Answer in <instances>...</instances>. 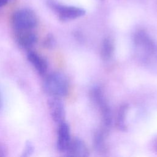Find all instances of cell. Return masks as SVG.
Masks as SVG:
<instances>
[{"label": "cell", "mask_w": 157, "mask_h": 157, "mask_svg": "<svg viewBox=\"0 0 157 157\" xmlns=\"http://www.w3.org/2000/svg\"><path fill=\"white\" fill-rule=\"evenodd\" d=\"M94 148L98 151L105 150V131H99L96 132L93 140Z\"/></svg>", "instance_id": "13"}, {"label": "cell", "mask_w": 157, "mask_h": 157, "mask_svg": "<svg viewBox=\"0 0 157 157\" xmlns=\"http://www.w3.org/2000/svg\"><path fill=\"white\" fill-rule=\"evenodd\" d=\"M128 110V106L127 104L122 105L117 113V118H116V126L117 128L122 131H126L127 128L126 123V117L127 112Z\"/></svg>", "instance_id": "12"}, {"label": "cell", "mask_w": 157, "mask_h": 157, "mask_svg": "<svg viewBox=\"0 0 157 157\" xmlns=\"http://www.w3.org/2000/svg\"><path fill=\"white\" fill-rule=\"evenodd\" d=\"M56 44V40L52 34H47L43 40V45L47 49L52 48Z\"/></svg>", "instance_id": "14"}, {"label": "cell", "mask_w": 157, "mask_h": 157, "mask_svg": "<svg viewBox=\"0 0 157 157\" xmlns=\"http://www.w3.org/2000/svg\"><path fill=\"white\" fill-rule=\"evenodd\" d=\"M47 6L55 12L59 19L63 21L75 20L83 16L85 11L81 8L63 5L55 0H47Z\"/></svg>", "instance_id": "4"}, {"label": "cell", "mask_w": 157, "mask_h": 157, "mask_svg": "<svg viewBox=\"0 0 157 157\" xmlns=\"http://www.w3.org/2000/svg\"><path fill=\"white\" fill-rule=\"evenodd\" d=\"M27 59L39 75L44 76L46 74L48 70V62L44 56L29 50L27 53Z\"/></svg>", "instance_id": "9"}, {"label": "cell", "mask_w": 157, "mask_h": 157, "mask_svg": "<svg viewBox=\"0 0 157 157\" xmlns=\"http://www.w3.org/2000/svg\"><path fill=\"white\" fill-rule=\"evenodd\" d=\"M47 104L50 116L53 121L58 124L64 121L66 112L64 105L61 98L50 96Z\"/></svg>", "instance_id": "6"}, {"label": "cell", "mask_w": 157, "mask_h": 157, "mask_svg": "<svg viewBox=\"0 0 157 157\" xmlns=\"http://www.w3.org/2000/svg\"><path fill=\"white\" fill-rule=\"evenodd\" d=\"M91 97L101 112L105 129H109L112 123V115L111 109L101 88L97 86L92 88L91 90Z\"/></svg>", "instance_id": "5"}, {"label": "cell", "mask_w": 157, "mask_h": 157, "mask_svg": "<svg viewBox=\"0 0 157 157\" xmlns=\"http://www.w3.org/2000/svg\"><path fill=\"white\" fill-rule=\"evenodd\" d=\"M15 38L20 47L28 50L31 49L37 42V36L33 30L15 31Z\"/></svg>", "instance_id": "8"}, {"label": "cell", "mask_w": 157, "mask_h": 157, "mask_svg": "<svg viewBox=\"0 0 157 157\" xmlns=\"http://www.w3.org/2000/svg\"><path fill=\"white\" fill-rule=\"evenodd\" d=\"M34 150V148L32 142H31L30 141H27L25 143L24 149L22 151L21 156H23V157L30 156L33 153Z\"/></svg>", "instance_id": "15"}, {"label": "cell", "mask_w": 157, "mask_h": 157, "mask_svg": "<svg viewBox=\"0 0 157 157\" xmlns=\"http://www.w3.org/2000/svg\"><path fill=\"white\" fill-rule=\"evenodd\" d=\"M43 86L45 92L50 96L61 98L67 94L69 84L64 74L54 72L45 77Z\"/></svg>", "instance_id": "2"}, {"label": "cell", "mask_w": 157, "mask_h": 157, "mask_svg": "<svg viewBox=\"0 0 157 157\" xmlns=\"http://www.w3.org/2000/svg\"><path fill=\"white\" fill-rule=\"evenodd\" d=\"M133 44L139 59L145 64L157 61V44L145 31L140 30L135 33Z\"/></svg>", "instance_id": "1"}, {"label": "cell", "mask_w": 157, "mask_h": 157, "mask_svg": "<svg viewBox=\"0 0 157 157\" xmlns=\"http://www.w3.org/2000/svg\"><path fill=\"white\" fill-rule=\"evenodd\" d=\"M114 53V43L110 37L105 38L101 45V55L102 58L105 61H108L112 58Z\"/></svg>", "instance_id": "11"}, {"label": "cell", "mask_w": 157, "mask_h": 157, "mask_svg": "<svg viewBox=\"0 0 157 157\" xmlns=\"http://www.w3.org/2000/svg\"><path fill=\"white\" fill-rule=\"evenodd\" d=\"M2 96H1V91H0V109L2 108Z\"/></svg>", "instance_id": "18"}, {"label": "cell", "mask_w": 157, "mask_h": 157, "mask_svg": "<svg viewBox=\"0 0 157 157\" xmlns=\"http://www.w3.org/2000/svg\"><path fill=\"white\" fill-rule=\"evenodd\" d=\"M71 137L70 128L68 124L64 121L58 124L56 141V147L58 151L65 153L71 143Z\"/></svg>", "instance_id": "7"}, {"label": "cell", "mask_w": 157, "mask_h": 157, "mask_svg": "<svg viewBox=\"0 0 157 157\" xmlns=\"http://www.w3.org/2000/svg\"><path fill=\"white\" fill-rule=\"evenodd\" d=\"M69 156L86 157L89 155L88 149L86 144L80 139L74 138L71 139V143L65 152Z\"/></svg>", "instance_id": "10"}, {"label": "cell", "mask_w": 157, "mask_h": 157, "mask_svg": "<svg viewBox=\"0 0 157 157\" xmlns=\"http://www.w3.org/2000/svg\"><path fill=\"white\" fill-rule=\"evenodd\" d=\"M7 153V150L5 147L0 144V156H6Z\"/></svg>", "instance_id": "16"}, {"label": "cell", "mask_w": 157, "mask_h": 157, "mask_svg": "<svg viewBox=\"0 0 157 157\" xmlns=\"http://www.w3.org/2000/svg\"><path fill=\"white\" fill-rule=\"evenodd\" d=\"M37 23V15L29 9H19L14 12L11 17V25L15 32L33 30Z\"/></svg>", "instance_id": "3"}, {"label": "cell", "mask_w": 157, "mask_h": 157, "mask_svg": "<svg viewBox=\"0 0 157 157\" xmlns=\"http://www.w3.org/2000/svg\"><path fill=\"white\" fill-rule=\"evenodd\" d=\"M10 1L12 0H0V7L6 6Z\"/></svg>", "instance_id": "17"}]
</instances>
